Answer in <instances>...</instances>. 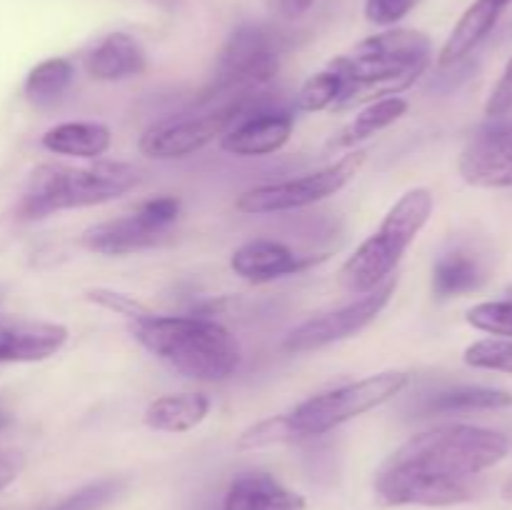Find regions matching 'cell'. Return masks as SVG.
Masks as SVG:
<instances>
[{"label":"cell","instance_id":"obj_36","mask_svg":"<svg viewBox=\"0 0 512 510\" xmlns=\"http://www.w3.org/2000/svg\"><path fill=\"white\" fill-rule=\"evenodd\" d=\"M503 495H505V498H508V500H512V478L508 480V483H505V488H503Z\"/></svg>","mask_w":512,"mask_h":510},{"label":"cell","instance_id":"obj_14","mask_svg":"<svg viewBox=\"0 0 512 510\" xmlns=\"http://www.w3.org/2000/svg\"><path fill=\"white\" fill-rule=\"evenodd\" d=\"M315 258L295 253L290 245L270 238H255L235 248L230 255V268L248 283H270V280L295 275L308 268Z\"/></svg>","mask_w":512,"mask_h":510},{"label":"cell","instance_id":"obj_35","mask_svg":"<svg viewBox=\"0 0 512 510\" xmlns=\"http://www.w3.org/2000/svg\"><path fill=\"white\" fill-rule=\"evenodd\" d=\"M8 423H10V415L5 413V410H0V430L8 428Z\"/></svg>","mask_w":512,"mask_h":510},{"label":"cell","instance_id":"obj_17","mask_svg":"<svg viewBox=\"0 0 512 510\" xmlns=\"http://www.w3.org/2000/svg\"><path fill=\"white\" fill-rule=\"evenodd\" d=\"M223 510H305V498L270 473H240L228 485Z\"/></svg>","mask_w":512,"mask_h":510},{"label":"cell","instance_id":"obj_19","mask_svg":"<svg viewBox=\"0 0 512 510\" xmlns=\"http://www.w3.org/2000/svg\"><path fill=\"white\" fill-rule=\"evenodd\" d=\"M43 148L55 155H68V158L100 160L110 150L113 133L105 123L95 120H73V123H60L43 135Z\"/></svg>","mask_w":512,"mask_h":510},{"label":"cell","instance_id":"obj_3","mask_svg":"<svg viewBox=\"0 0 512 510\" xmlns=\"http://www.w3.org/2000/svg\"><path fill=\"white\" fill-rule=\"evenodd\" d=\"M133 338L183 378L218 383L240 368V345L218 320L200 315H158L148 310L130 320Z\"/></svg>","mask_w":512,"mask_h":510},{"label":"cell","instance_id":"obj_10","mask_svg":"<svg viewBox=\"0 0 512 510\" xmlns=\"http://www.w3.org/2000/svg\"><path fill=\"white\" fill-rule=\"evenodd\" d=\"M395 288H398V278L390 275L388 280L378 285V288L368 290V293L360 295L353 303L343 305L338 310H330V313L318 315V318L305 320L303 325L290 330L283 340L285 353H310V350L328 348V345L340 343V340H348L353 335H358L360 330L368 328L375 318L385 310V305L393 298Z\"/></svg>","mask_w":512,"mask_h":510},{"label":"cell","instance_id":"obj_6","mask_svg":"<svg viewBox=\"0 0 512 510\" xmlns=\"http://www.w3.org/2000/svg\"><path fill=\"white\" fill-rule=\"evenodd\" d=\"M435 198L428 188H413L400 195L398 203L385 213L383 223L358 245L345 260L340 280L350 293H368L395 273L405 250L415 243L420 230L433 215Z\"/></svg>","mask_w":512,"mask_h":510},{"label":"cell","instance_id":"obj_31","mask_svg":"<svg viewBox=\"0 0 512 510\" xmlns=\"http://www.w3.org/2000/svg\"><path fill=\"white\" fill-rule=\"evenodd\" d=\"M88 300H93V303L103 305V308H108V310H115V313L125 315L128 320L140 318V315H145L150 310V308H145L140 300H135L133 295L115 293V290H105V288L90 290Z\"/></svg>","mask_w":512,"mask_h":510},{"label":"cell","instance_id":"obj_26","mask_svg":"<svg viewBox=\"0 0 512 510\" xmlns=\"http://www.w3.org/2000/svg\"><path fill=\"white\" fill-rule=\"evenodd\" d=\"M465 320L475 330H483V333L495 335V338H512V288L505 293V298L473 305Z\"/></svg>","mask_w":512,"mask_h":510},{"label":"cell","instance_id":"obj_2","mask_svg":"<svg viewBox=\"0 0 512 510\" xmlns=\"http://www.w3.org/2000/svg\"><path fill=\"white\" fill-rule=\"evenodd\" d=\"M430 58V38L413 28H385L383 33L360 40L353 50L328 63L340 78L335 110L393 98L413 88L428 70Z\"/></svg>","mask_w":512,"mask_h":510},{"label":"cell","instance_id":"obj_20","mask_svg":"<svg viewBox=\"0 0 512 510\" xmlns=\"http://www.w3.org/2000/svg\"><path fill=\"white\" fill-rule=\"evenodd\" d=\"M405 113H408V100L400 98V95L368 103L360 113H355V118L350 120V123H345L343 128L328 140L325 150H328V153L353 150L355 145L365 143L368 138H373V135L383 133L385 128L398 123Z\"/></svg>","mask_w":512,"mask_h":510},{"label":"cell","instance_id":"obj_7","mask_svg":"<svg viewBox=\"0 0 512 510\" xmlns=\"http://www.w3.org/2000/svg\"><path fill=\"white\" fill-rule=\"evenodd\" d=\"M280 58L283 48L273 30L263 25H240L225 40L200 105L208 108V105L255 103L278 75Z\"/></svg>","mask_w":512,"mask_h":510},{"label":"cell","instance_id":"obj_28","mask_svg":"<svg viewBox=\"0 0 512 510\" xmlns=\"http://www.w3.org/2000/svg\"><path fill=\"white\" fill-rule=\"evenodd\" d=\"M120 488H123L120 480H98V483L83 485L80 490L70 493L68 498H63L60 503L50 505L45 510H100L120 493Z\"/></svg>","mask_w":512,"mask_h":510},{"label":"cell","instance_id":"obj_22","mask_svg":"<svg viewBox=\"0 0 512 510\" xmlns=\"http://www.w3.org/2000/svg\"><path fill=\"white\" fill-rule=\"evenodd\" d=\"M210 413V398L205 393L160 395L145 408V425L158 433H188L198 428Z\"/></svg>","mask_w":512,"mask_h":510},{"label":"cell","instance_id":"obj_34","mask_svg":"<svg viewBox=\"0 0 512 510\" xmlns=\"http://www.w3.org/2000/svg\"><path fill=\"white\" fill-rule=\"evenodd\" d=\"M313 5H315V0H278L280 15H283V18H288V20L300 18V15L308 13Z\"/></svg>","mask_w":512,"mask_h":510},{"label":"cell","instance_id":"obj_4","mask_svg":"<svg viewBox=\"0 0 512 510\" xmlns=\"http://www.w3.org/2000/svg\"><path fill=\"white\" fill-rule=\"evenodd\" d=\"M405 385H408V375L403 370H385V373L368 375V378L310 395L288 413L265 418L263 440L273 448V445L318 438V435L340 428L348 420L380 408L395 395L403 393Z\"/></svg>","mask_w":512,"mask_h":510},{"label":"cell","instance_id":"obj_24","mask_svg":"<svg viewBox=\"0 0 512 510\" xmlns=\"http://www.w3.org/2000/svg\"><path fill=\"white\" fill-rule=\"evenodd\" d=\"M75 65L68 58H48L40 60L28 73L23 85V93L30 105L35 108H53L63 100L68 88L73 85Z\"/></svg>","mask_w":512,"mask_h":510},{"label":"cell","instance_id":"obj_5","mask_svg":"<svg viewBox=\"0 0 512 510\" xmlns=\"http://www.w3.org/2000/svg\"><path fill=\"white\" fill-rule=\"evenodd\" d=\"M138 168L123 160H93L83 168L43 163L30 173L18 203L20 220H40L53 213L103 205L138 185Z\"/></svg>","mask_w":512,"mask_h":510},{"label":"cell","instance_id":"obj_30","mask_svg":"<svg viewBox=\"0 0 512 510\" xmlns=\"http://www.w3.org/2000/svg\"><path fill=\"white\" fill-rule=\"evenodd\" d=\"M180 208H183V203H180V198H175V195H158V198L143 200L135 210L143 213L145 218H148L150 223L158 225V228L170 230L178 223Z\"/></svg>","mask_w":512,"mask_h":510},{"label":"cell","instance_id":"obj_32","mask_svg":"<svg viewBox=\"0 0 512 510\" xmlns=\"http://www.w3.org/2000/svg\"><path fill=\"white\" fill-rule=\"evenodd\" d=\"M485 113H488L490 118H503V115L512 113V58L510 63L505 65L498 83H495L488 103H485Z\"/></svg>","mask_w":512,"mask_h":510},{"label":"cell","instance_id":"obj_15","mask_svg":"<svg viewBox=\"0 0 512 510\" xmlns=\"http://www.w3.org/2000/svg\"><path fill=\"white\" fill-rule=\"evenodd\" d=\"M70 330L63 323L25 320L0 328V365L40 363L68 343Z\"/></svg>","mask_w":512,"mask_h":510},{"label":"cell","instance_id":"obj_33","mask_svg":"<svg viewBox=\"0 0 512 510\" xmlns=\"http://www.w3.org/2000/svg\"><path fill=\"white\" fill-rule=\"evenodd\" d=\"M20 468H23V458L10 450H0V490L8 488L15 478H18Z\"/></svg>","mask_w":512,"mask_h":510},{"label":"cell","instance_id":"obj_9","mask_svg":"<svg viewBox=\"0 0 512 510\" xmlns=\"http://www.w3.org/2000/svg\"><path fill=\"white\" fill-rule=\"evenodd\" d=\"M258 103V100H255ZM253 105V103H250ZM243 103L208 105L200 113H180L173 118H163L145 128L140 135V153L153 160H178L198 153L213 140L223 138L225 130L250 108Z\"/></svg>","mask_w":512,"mask_h":510},{"label":"cell","instance_id":"obj_8","mask_svg":"<svg viewBox=\"0 0 512 510\" xmlns=\"http://www.w3.org/2000/svg\"><path fill=\"white\" fill-rule=\"evenodd\" d=\"M365 158H368L365 150H353V153L343 155L340 160L313 170V173L278 180V183L255 185V188L238 195L235 210L245 215H273L308 208V205L320 203V200L333 198L345 185L353 183L355 175L365 165Z\"/></svg>","mask_w":512,"mask_h":510},{"label":"cell","instance_id":"obj_18","mask_svg":"<svg viewBox=\"0 0 512 510\" xmlns=\"http://www.w3.org/2000/svg\"><path fill=\"white\" fill-rule=\"evenodd\" d=\"M512 0H475L460 20L455 23L453 33L445 40L443 50H440L438 63L443 68H450V65H458L493 33V28L498 25V20L503 18V13L508 10Z\"/></svg>","mask_w":512,"mask_h":510},{"label":"cell","instance_id":"obj_25","mask_svg":"<svg viewBox=\"0 0 512 510\" xmlns=\"http://www.w3.org/2000/svg\"><path fill=\"white\" fill-rule=\"evenodd\" d=\"M340 98V78L330 65L310 75L303 88L295 95V110L300 113H320V110H335Z\"/></svg>","mask_w":512,"mask_h":510},{"label":"cell","instance_id":"obj_21","mask_svg":"<svg viewBox=\"0 0 512 510\" xmlns=\"http://www.w3.org/2000/svg\"><path fill=\"white\" fill-rule=\"evenodd\" d=\"M488 280L483 258L468 248H453L440 255L433 265V293L438 298H460Z\"/></svg>","mask_w":512,"mask_h":510},{"label":"cell","instance_id":"obj_13","mask_svg":"<svg viewBox=\"0 0 512 510\" xmlns=\"http://www.w3.org/2000/svg\"><path fill=\"white\" fill-rule=\"evenodd\" d=\"M170 238V230L150 223L143 213H130L123 218L90 225L83 233V245L98 255H130L140 250L158 248Z\"/></svg>","mask_w":512,"mask_h":510},{"label":"cell","instance_id":"obj_11","mask_svg":"<svg viewBox=\"0 0 512 510\" xmlns=\"http://www.w3.org/2000/svg\"><path fill=\"white\" fill-rule=\"evenodd\" d=\"M295 130V113L265 100L250 105L220 138V148L238 158H263L283 148Z\"/></svg>","mask_w":512,"mask_h":510},{"label":"cell","instance_id":"obj_12","mask_svg":"<svg viewBox=\"0 0 512 510\" xmlns=\"http://www.w3.org/2000/svg\"><path fill=\"white\" fill-rule=\"evenodd\" d=\"M458 170L475 188H512V120L478 130L460 153Z\"/></svg>","mask_w":512,"mask_h":510},{"label":"cell","instance_id":"obj_16","mask_svg":"<svg viewBox=\"0 0 512 510\" xmlns=\"http://www.w3.org/2000/svg\"><path fill=\"white\" fill-rule=\"evenodd\" d=\"M83 68L93 80L118 83L143 75L148 70V55L133 35L108 33L85 53Z\"/></svg>","mask_w":512,"mask_h":510},{"label":"cell","instance_id":"obj_23","mask_svg":"<svg viewBox=\"0 0 512 510\" xmlns=\"http://www.w3.org/2000/svg\"><path fill=\"white\" fill-rule=\"evenodd\" d=\"M512 405V395L498 388H483V385H458L428 395L420 405L423 415H453L473 413V410H498Z\"/></svg>","mask_w":512,"mask_h":510},{"label":"cell","instance_id":"obj_1","mask_svg":"<svg viewBox=\"0 0 512 510\" xmlns=\"http://www.w3.org/2000/svg\"><path fill=\"white\" fill-rule=\"evenodd\" d=\"M510 453L503 433L478 425L448 423L405 440L375 475V498L383 505L468 503L480 490V473Z\"/></svg>","mask_w":512,"mask_h":510},{"label":"cell","instance_id":"obj_29","mask_svg":"<svg viewBox=\"0 0 512 510\" xmlns=\"http://www.w3.org/2000/svg\"><path fill=\"white\" fill-rule=\"evenodd\" d=\"M420 0H365V18L380 28H395Z\"/></svg>","mask_w":512,"mask_h":510},{"label":"cell","instance_id":"obj_27","mask_svg":"<svg viewBox=\"0 0 512 510\" xmlns=\"http://www.w3.org/2000/svg\"><path fill=\"white\" fill-rule=\"evenodd\" d=\"M463 360L470 368L512 373V338H483L468 345Z\"/></svg>","mask_w":512,"mask_h":510}]
</instances>
